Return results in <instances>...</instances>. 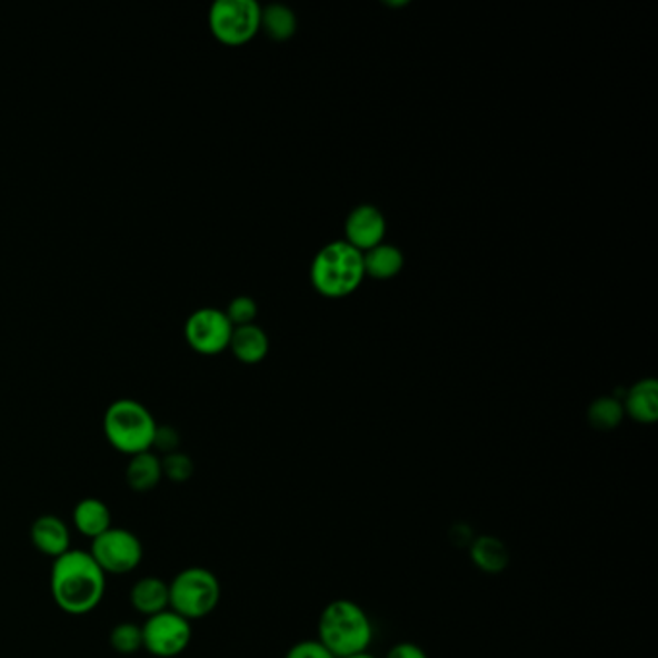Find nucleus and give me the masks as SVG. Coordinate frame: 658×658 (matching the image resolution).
Returning <instances> with one entry per match:
<instances>
[{"label":"nucleus","mask_w":658,"mask_h":658,"mask_svg":"<svg viewBox=\"0 0 658 658\" xmlns=\"http://www.w3.org/2000/svg\"><path fill=\"white\" fill-rule=\"evenodd\" d=\"M54 605L70 616L91 615L107 591V574L86 550L72 549L52 560L49 578Z\"/></svg>","instance_id":"nucleus-1"},{"label":"nucleus","mask_w":658,"mask_h":658,"mask_svg":"<svg viewBox=\"0 0 658 658\" xmlns=\"http://www.w3.org/2000/svg\"><path fill=\"white\" fill-rule=\"evenodd\" d=\"M319 641L337 658L367 652L373 641V624L358 602L337 599L319 616Z\"/></svg>","instance_id":"nucleus-2"},{"label":"nucleus","mask_w":658,"mask_h":658,"mask_svg":"<svg viewBox=\"0 0 658 658\" xmlns=\"http://www.w3.org/2000/svg\"><path fill=\"white\" fill-rule=\"evenodd\" d=\"M363 278V253L346 240L325 246L311 265L315 290L330 300H340L356 292Z\"/></svg>","instance_id":"nucleus-3"},{"label":"nucleus","mask_w":658,"mask_h":658,"mask_svg":"<svg viewBox=\"0 0 658 658\" xmlns=\"http://www.w3.org/2000/svg\"><path fill=\"white\" fill-rule=\"evenodd\" d=\"M103 431L110 447L126 456H136L153 447L157 421L143 403L120 398L104 411Z\"/></svg>","instance_id":"nucleus-4"},{"label":"nucleus","mask_w":658,"mask_h":658,"mask_svg":"<svg viewBox=\"0 0 658 658\" xmlns=\"http://www.w3.org/2000/svg\"><path fill=\"white\" fill-rule=\"evenodd\" d=\"M220 581L211 570L191 566L176 574L169 584L170 610L186 620H201L219 607Z\"/></svg>","instance_id":"nucleus-5"},{"label":"nucleus","mask_w":658,"mask_h":658,"mask_svg":"<svg viewBox=\"0 0 658 658\" xmlns=\"http://www.w3.org/2000/svg\"><path fill=\"white\" fill-rule=\"evenodd\" d=\"M209 26L222 43H248L261 30V7L256 0H217L209 10Z\"/></svg>","instance_id":"nucleus-6"},{"label":"nucleus","mask_w":658,"mask_h":658,"mask_svg":"<svg viewBox=\"0 0 658 658\" xmlns=\"http://www.w3.org/2000/svg\"><path fill=\"white\" fill-rule=\"evenodd\" d=\"M89 555L107 576H126L138 570L143 560V542L132 531L112 526L91 541Z\"/></svg>","instance_id":"nucleus-7"},{"label":"nucleus","mask_w":658,"mask_h":658,"mask_svg":"<svg viewBox=\"0 0 658 658\" xmlns=\"http://www.w3.org/2000/svg\"><path fill=\"white\" fill-rule=\"evenodd\" d=\"M143 634V649L157 658L180 657L190 647L191 629L190 620H186L175 610H164L161 615L146 618L141 626Z\"/></svg>","instance_id":"nucleus-8"},{"label":"nucleus","mask_w":658,"mask_h":658,"mask_svg":"<svg viewBox=\"0 0 658 658\" xmlns=\"http://www.w3.org/2000/svg\"><path fill=\"white\" fill-rule=\"evenodd\" d=\"M235 325L227 313L215 308H203L193 311L186 321V340L193 350L201 353H219L230 345Z\"/></svg>","instance_id":"nucleus-9"},{"label":"nucleus","mask_w":658,"mask_h":658,"mask_svg":"<svg viewBox=\"0 0 658 658\" xmlns=\"http://www.w3.org/2000/svg\"><path fill=\"white\" fill-rule=\"evenodd\" d=\"M346 242L366 253L381 246L387 235V220L377 207L359 206L346 219Z\"/></svg>","instance_id":"nucleus-10"},{"label":"nucleus","mask_w":658,"mask_h":658,"mask_svg":"<svg viewBox=\"0 0 658 658\" xmlns=\"http://www.w3.org/2000/svg\"><path fill=\"white\" fill-rule=\"evenodd\" d=\"M30 537L37 552L49 556L52 560H57L60 556L67 555L68 550H72L70 527L67 526V521L60 520L59 516H54V514L39 516L31 524Z\"/></svg>","instance_id":"nucleus-11"},{"label":"nucleus","mask_w":658,"mask_h":658,"mask_svg":"<svg viewBox=\"0 0 658 658\" xmlns=\"http://www.w3.org/2000/svg\"><path fill=\"white\" fill-rule=\"evenodd\" d=\"M130 602L133 610L146 618L161 615L170 608L169 584L154 576L138 579L130 591Z\"/></svg>","instance_id":"nucleus-12"},{"label":"nucleus","mask_w":658,"mask_h":658,"mask_svg":"<svg viewBox=\"0 0 658 658\" xmlns=\"http://www.w3.org/2000/svg\"><path fill=\"white\" fill-rule=\"evenodd\" d=\"M72 521L73 527L83 537L93 541L112 527V512L101 498H81L80 502L73 506Z\"/></svg>","instance_id":"nucleus-13"},{"label":"nucleus","mask_w":658,"mask_h":658,"mask_svg":"<svg viewBox=\"0 0 658 658\" xmlns=\"http://www.w3.org/2000/svg\"><path fill=\"white\" fill-rule=\"evenodd\" d=\"M162 463L161 456L153 450L130 456L126 468V483L133 492H151L161 485Z\"/></svg>","instance_id":"nucleus-14"},{"label":"nucleus","mask_w":658,"mask_h":658,"mask_svg":"<svg viewBox=\"0 0 658 658\" xmlns=\"http://www.w3.org/2000/svg\"><path fill=\"white\" fill-rule=\"evenodd\" d=\"M624 413L637 423L652 425L658 419V382L645 379L629 388L624 400Z\"/></svg>","instance_id":"nucleus-15"},{"label":"nucleus","mask_w":658,"mask_h":658,"mask_svg":"<svg viewBox=\"0 0 658 658\" xmlns=\"http://www.w3.org/2000/svg\"><path fill=\"white\" fill-rule=\"evenodd\" d=\"M228 346L235 351L236 358L243 363H259L269 351V338L263 329H259L251 322L243 327H235Z\"/></svg>","instance_id":"nucleus-16"},{"label":"nucleus","mask_w":658,"mask_h":658,"mask_svg":"<svg viewBox=\"0 0 658 658\" xmlns=\"http://www.w3.org/2000/svg\"><path fill=\"white\" fill-rule=\"evenodd\" d=\"M469 556H471V562L487 574H500L510 562V552L506 549L505 542L492 535L477 537L469 547Z\"/></svg>","instance_id":"nucleus-17"},{"label":"nucleus","mask_w":658,"mask_h":658,"mask_svg":"<svg viewBox=\"0 0 658 658\" xmlns=\"http://www.w3.org/2000/svg\"><path fill=\"white\" fill-rule=\"evenodd\" d=\"M363 265H366V275L371 278H377V280L395 278L398 272L402 271V251L396 246L381 243V246L363 253Z\"/></svg>","instance_id":"nucleus-18"},{"label":"nucleus","mask_w":658,"mask_h":658,"mask_svg":"<svg viewBox=\"0 0 658 658\" xmlns=\"http://www.w3.org/2000/svg\"><path fill=\"white\" fill-rule=\"evenodd\" d=\"M261 28L275 41H286L296 33L298 22L290 8L285 4H269L261 8Z\"/></svg>","instance_id":"nucleus-19"},{"label":"nucleus","mask_w":658,"mask_h":658,"mask_svg":"<svg viewBox=\"0 0 658 658\" xmlns=\"http://www.w3.org/2000/svg\"><path fill=\"white\" fill-rule=\"evenodd\" d=\"M624 416L626 413H624L622 402L618 398H610V396L595 400L587 411L589 423L599 431H612L622 423Z\"/></svg>","instance_id":"nucleus-20"},{"label":"nucleus","mask_w":658,"mask_h":658,"mask_svg":"<svg viewBox=\"0 0 658 658\" xmlns=\"http://www.w3.org/2000/svg\"><path fill=\"white\" fill-rule=\"evenodd\" d=\"M110 647L118 652V655H133L139 649H143V634H141V626L133 622H120L110 631Z\"/></svg>","instance_id":"nucleus-21"},{"label":"nucleus","mask_w":658,"mask_h":658,"mask_svg":"<svg viewBox=\"0 0 658 658\" xmlns=\"http://www.w3.org/2000/svg\"><path fill=\"white\" fill-rule=\"evenodd\" d=\"M161 463L162 477L169 479L172 483H186L196 471V466H193L190 456L180 452V450L161 456Z\"/></svg>","instance_id":"nucleus-22"},{"label":"nucleus","mask_w":658,"mask_h":658,"mask_svg":"<svg viewBox=\"0 0 658 658\" xmlns=\"http://www.w3.org/2000/svg\"><path fill=\"white\" fill-rule=\"evenodd\" d=\"M228 319L235 325V327H243V325H251L257 315L256 301L248 298V296H238L235 300L230 301L227 311Z\"/></svg>","instance_id":"nucleus-23"},{"label":"nucleus","mask_w":658,"mask_h":658,"mask_svg":"<svg viewBox=\"0 0 658 658\" xmlns=\"http://www.w3.org/2000/svg\"><path fill=\"white\" fill-rule=\"evenodd\" d=\"M178 447H180V432L170 425H157L151 450L159 456H167V453L176 452Z\"/></svg>","instance_id":"nucleus-24"},{"label":"nucleus","mask_w":658,"mask_h":658,"mask_svg":"<svg viewBox=\"0 0 658 658\" xmlns=\"http://www.w3.org/2000/svg\"><path fill=\"white\" fill-rule=\"evenodd\" d=\"M285 658H337L319 641V639H303L293 645Z\"/></svg>","instance_id":"nucleus-25"},{"label":"nucleus","mask_w":658,"mask_h":658,"mask_svg":"<svg viewBox=\"0 0 658 658\" xmlns=\"http://www.w3.org/2000/svg\"><path fill=\"white\" fill-rule=\"evenodd\" d=\"M387 658H429V655L416 644H398L388 651Z\"/></svg>","instance_id":"nucleus-26"},{"label":"nucleus","mask_w":658,"mask_h":658,"mask_svg":"<svg viewBox=\"0 0 658 658\" xmlns=\"http://www.w3.org/2000/svg\"><path fill=\"white\" fill-rule=\"evenodd\" d=\"M348 658H377L373 655H369V652H359V655H353V657Z\"/></svg>","instance_id":"nucleus-27"}]
</instances>
